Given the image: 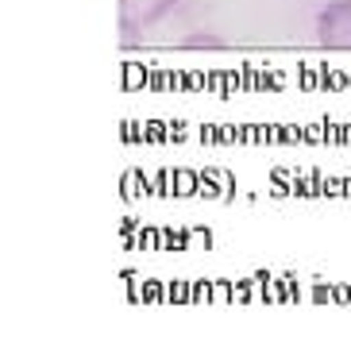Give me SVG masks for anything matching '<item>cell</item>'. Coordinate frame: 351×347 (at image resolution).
<instances>
[{
    "label": "cell",
    "instance_id": "obj_1",
    "mask_svg": "<svg viewBox=\"0 0 351 347\" xmlns=\"http://www.w3.org/2000/svg\"><path fill=\"white\" fill-rule=\"evenodd\" d=\"M317 43L324 51H351V0H328L320 8Z\"/></svg>",
    "mask_w": 351,
    "mask_h": 347
},
{
    "label": "cell",
    "instance_id": "obj_2",
    "mask_svg": "<svg viewBox=\"0 0 351 347\" xmlns=\"http://www.w3.org/2000/svg\"><path fill=\"white\" fill-rule=\"evenodd\" d=\"M178 0H120V20H132L135 27H151L162 16H170Z\"/></svg>",
    "mask_w": 351,
    "mask_h": 347
},
{
    "label": "cell",
    "instance_id": "obj_3",
    "mask_svg": "<svg viewBox=\"0 0 351 347\" xmlns=\"http://www.w3.org/2000/svg\"><path fill=\"white\" fill-rule=\"evenodd\" d=\"M182 47H186V51H220L224 39H220V35H186Z\"/></svg>",
    "mask_w": 351,
    "mask_h": 347
}]
</instances>
